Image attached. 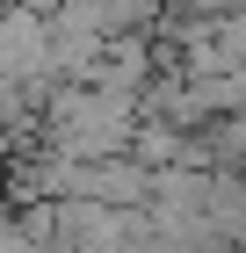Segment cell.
I'll use <instances>...</instances> for the list:
<instances>
[{
    "instance_id": "1",
    "label": "cell",
    "mask_w": 246,
    "mask_h": 253,
    "mask_svg": "<svg viewBox=\"0 0 246 253\" xmlns=\"http://www.w3.org/2000/svg\"><path fill=\"white\" fill-rule=\"evenodd\" d=\"M210 152H225V159H239V167H246V109H239V116H225L217 130H210Z\"/></svg>"
}]
</instances>
